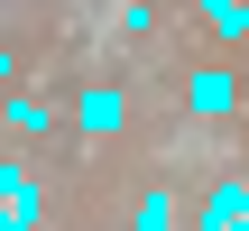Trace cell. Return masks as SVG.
I'll return each instance as SVG.
<instances>
[{"label": "cell", "mask_w": 249, "mask_h": 231, "mask_svg": "<svg viewBox=\"0 0 249 231\" xmlns=\"http://www.w3.org/2000/svg\"><path fill=\"white\" fill-rule=\"evenodd\" d=\"M231 102H240V74L231 65H194L185 74V111L194 120H231Z\"/></svg>", "instance_id": "1"}, {"label": "cell", "mask_w": 249, "mask_h": 231, "mask_svg": "<svg viewBox=\"0 0 249 231\" xmlns=\"http://www.w3.org/2000/svg\"><path fill=\"white\" fill-rule=\"evenodd\" d=\"M194 231H249V185H240V176H222V185L203 194V213H194Z\"/></svg>", "instance_id": "2"}, {"label": "cell", "mask_w": 249, "mask_h": 231, "mask_svg": "<svg viewBox=\"0 0 249 231\" xmlns=\"http://www.w3.org/2000/svg\"><path fill=\"white\" fill-rule=\"evenodd\" d=\"M0 231H37V176L0 167Z\"/></svg>", "instance_id": "3"}, {"label": "cell", "mask_w": 249, "mask_h": 231, "mask_svg": "<svg viewBox=\"0 0 249 231\" xmlns=\"http://www.w3.org/2000/svg\"><path fill=\"white\" fill-rule=\"evenodd\" d=\"M74 120H83V130H92V139H111V130H120V120H129V102H120V93H111V83H92V93H83V102H74Z\"/></svg>", "instance_id": "4"}, {"label": "cell", "mask_w": 249, "mask_h": 231, "mask_svg": "<svg viewBox=\"0 0 249 231\" xmlns=\"http://www.w3.org/2000/svg\"><path fill=\"white\" fill-rule=\"evenodd\" d=\"M213 37L240 46V37H249V0H222V9H213Z\"/></svg>", "instance_id": "5"}, {"label": "cell", "mask_w": 249, "mask_h": 231, "mask_svg": "<svg viewBox=\"0 0 249 231\" xmlns=\"http://www.w3.org/2000/svg\"><path fill=\"white\" fill-rule=\"evenodd\" d=\"M129 231H176V194H148V204L129 213Z\"/></svg>", "instance_id": "6"}, {"label": "cell", "mask_w": 249, "mask_h": 231, "mask_svg": "<svg viewBox=\"0 0 249 231\" xmlns=\"http://www.w3.org/2000/svg\"><path fill=\"white\" fill-rule=\"evenodd\" d=\"M194 9H203V19H213V9H222V0H194Z\"/></svg>", "instance_id": "7"}, {"label": "cell", "mask_w": 249, "mask_h": 231, "mask_svg": "<svg viewBox=\"0 0 249 231\" xmlns=\"http://www.w3.org/2000/svg\"><path fill=\"white\" fill-rule=\"evenodd\" d=\"M0 74H9V46H0Z\"/></svg>", "instance_id": "8"}]
</instances>
